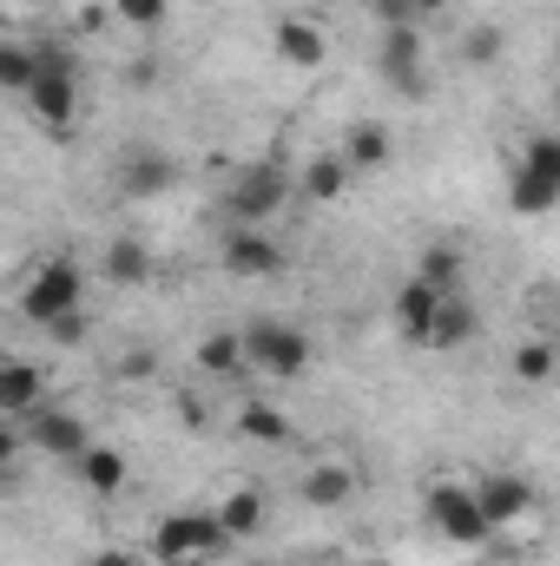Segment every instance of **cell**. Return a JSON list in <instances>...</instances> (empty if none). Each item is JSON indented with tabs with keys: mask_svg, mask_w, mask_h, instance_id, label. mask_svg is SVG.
Segmentation results:
<instances>
[{
	"mask_svg": "<svg viewBox=\"0 0 560 566\" xmlns=\"http://www.w3.org/2000/svg\"><path fill=\"white\" fill-rule=\"evenodd\" d=\"M20 99L33 106V119H40L46 133H73V119H80V73H73V53L33 46V80H27Z\"/></svg>",
	"mask_w": 560,
	"mask_h": 566,
	"instance_id": "cell-1",
	"label": "cell"
},
{
	"mask_svg": "<svg viewBox=\"0 0 560 566\" xmlns=\"http://www.w3.org/2000/svg\"><path fill=\"white\" fill-rule=\"evenodd\" d=\"M152 560L158 566H211L231 554V534L218 527V514H198V507H185V514H165L158 527H152Z\"/></svg>",
	"mask_w": 560,
	"mask_h": 566,
	"instance_id": "cell-2",
	"label": "cell"
},
{
	"mask_svg": "<svg viewBox=\"0 0 560 566\" xmlns=\"http://www.w3.org/2000/svg\"><path fill=\"white\" fill-rule=\"evenodd\" d=\"M508 205H515L521 218H548L560 205V139L554 133H535V139H528L515 178H508Z\"/></svg>",
	"mask_w": 560,
	"mask_h": 566,
	"instance_id": "cell-3",
	"label": "cell"
},
{
	"mask_svg": "<svg viewBox=\"0 0 560 566\" xmlns=\"http://www.w3.org/2000/svg\"><path fill=\"white\" fill-rule=\"evenodd\" d=\"M245 363H251V376L297 382V376L310 369V336H303L297 323H278V316H265V323H251V329H245Z\"/></svg>",
	"mask_w": 560,
	"mask_h": 566,
	"instance_id": "cell-4",
	"label": "cell"
},
{
	"mask_svg": "<svg viewBox=\"0 0 560 566\" xmlns=\"http://www.w3.org/2000/svg\"><path fill=\"white\" fill-rule=\"evenodd\" d=\"M66 310H86V271H80L73 258H46V264L27 277V290H20V316L46 329V323L66 316Z\"/></svg>",
	"mask_w": 560,
	"mask_h": 566,
	"instance_id": "cell-5",
	"label": "cell"
},
{
	"mask_svg": "<svg viewBox=\"0 0 560 566\" xmlns=\"http://www.w3.org/2000/svg\"><path fill=\"white\" fill-rule=\"evenodd\" d=\"M290 171L283 165H245L238 178H231V191H225V211H231V224H271L283 205H290Z\"/></svg>",
	"mask_w": 560,
	"mask_h": 566,
	"instance_id": "cell-6",
	"label": "cell"
},
{
	"mask_svg": "<svg viewBox=\"0 0 560 566\" xmlns=\"http://www.w3.org/2000/svg\"><path fill=\"white\" fill-rule=\"evenodd\" d=\"M428 527H435L448 547H481V541H488V521H481L468 481H435V488H428Z\"/></svg>",
	"mask_w": 560,
	"mask_h": 566,
	"instance_id": "cell-7",
	"label": "cell"
},
{
	"mask_svg": "<svg viewBox=\"0 0 560 566\" xmlns=\"http://www.w3.org/2000/svg\"><path fill=\"white\" fill-rule=\"evenodd\" d=\"M218 264L231 271V277H271V271H283V244L265 231V224H231L225 238H218Z\"/></svg>",
	"mask_w": 560,
	"mask_h": 566,
	"instance_id": "cell-8",
	"label": "cell"
},
{
	"mask_svg": "<svg viewBox=\"0 0 560 566\" xmlns=\"http://www.w3.org/2000/svg\"><path fill=\"white\" fill-rule=\"evenodd\" d=\"M475 507H481L488 534H501V527H515V521L535 514V481L528 474H481L475 481Z\"/></svg>",
	"mask_w": 560,
	"mask_h": 566,
	"instance_id": "cell-9",
	"label": "cell"
},
{
	"mask_svg": "<svg viewBox=\"0 0 560 566\" xmlns=\"http://www.w3.org/2000/svg\"><path fill=\"white\" fill-rule=\"evenodd\" d=\"M376 66H383V80H390L396 93L422 99V93H428V80H422V27H383Z\"/></svg>",
	"mask_w": 560,
	"mask_h": 566,
	"instance_id": "cell-10",
	"label": "cell"
},
{
	"mask_svg": "<svg viewBox=\"0 0 560 566\" xmlns=\"http://www.w3.org/2000/svg\"><path fill=\"white\" fill-rule=\"evenodd\" d=\"M20 434H27L40 454H53V461H73V454L93 441V428L80 422V416H66V409H46V402H40L27 422H20Z\"/></svg>",
	"mask_w": 560,
	"mask_h": 566,
	"instance_id": "cell-11",
	"label": "cell"
},
{
	"mask_svg": "<svg viewBox=\"0 0 560 566\" xmlns=\"http://www.w3.org/2000/svg\"><path fill=\"white\" fill-rule=\"evenodd\" d=\"M271 46H278L283 66H297V73H317L330 60V40H323V27L310 13H283L278 27H271Z\"/></svg>",
	"mask_w": 560,
	"mask_h": 566,
	"instance_id": "cell-12",
	"label": "cell"
},
{
	"mask_svg": "<svg viewBox=\"0 0 560 566\" xmlns=\"http://www.w3.org/2000/svg\"><path fill=\"white\" fill-rule=\"evenodd\" d=\"M172 185H178V158H165V151H126L120 158V198L145 205V198H165Z\"/></svg>",
	"mask_w": 560,
	"mask_h": 566,
	"instance_id": "cell-13",
	"label": "cell"
},
{
	"mask_svg": "<svg viewBox=\"0 0 560 566\" xmlns=\"http://www.w3.org/2000/svg\"><path fill=\"white\" fill-rule=\"evenodd\" d=\"M46 402V369L40 363H0V422H27Z\"/></svg>",
	"mask_w": 560,
	"mask_h": 566,
	"instance_id": "cell-14",
	"label": "cell"
},
{
	"mask_svg": "<svg viewBox=\"0 0 560 566\" xmlns=\"http://www.w3.org/2000/svg\"><path fill=\"white\" fill-rule=\"evenodd\" d=\"M73 468H80V481H86V494H100V501H113V494H126V481H133V468H126V454H120V448H106V441H86V448L73 454Z\"/></svg>",
	"mask_w": 560,
	"mask_h": 566,
	"instance_id": "cell-15",
	"label": "cell"
},
{
	"mask_svg": "<svg viewBox=\"0 0 560 566\" xmlns=\"http://www.w3.org/2000/svg\"><path fill=\"white\" fill-rule=\"evenodd\" d=\"M475 329H481V316H475V303L455 290V296H442V303H435L422 349H462V343H475Z\"/></svg>",
	"mask_w": 560,
	"mask_h": 566,
	"instance_id": "cell-16",
	"label": "cell"
},
{
	"mask_svg": "<svg viewBox=\"0 0 560 566\" xmlns=\"http://www.w3.org/2000/svg\"><path fill=\"white\" fill-rule=\"evenodd\" d=\"M198 369L218 376V382H245V376H251V363H245V329H205Z\"/></svg>",
	"mask_w": 560,
	"mask_h": 566,
	"instance_id": "cell-17",
	"label": "cell"
},
{
	"mask_svg": "<svg viewBox=\"0 0 560 566\" xmlns=\"http://www.w3.org/2000/svg\"><path fill=\"white\" fill-rule=\"evenodd\" d=\"M350 178H356V171H350V165H343L336 151H323V158H310V165H303V171H297L290 185H297V191H303L310 205H336V198L350 191Z\"/></svg>",
	"mask_w": 560,
	"mask_h": 566,
	"instance_id": "cell-18",
	"label": "cell"
},
{
	"mask_svg": "<svg viewBox=\"0 0 560 566\" xmlns=\"http://www.w3.org/2000/svg\"><path fill=\"white\" fill-rule=\"evenodd\" d=\"M297 494H303V507H343V501L356 494V468L323 461V468H310V474L297 481Z\"/></svg>",
	"mask_w": 560,
	"mask_h": 566,
	"instance_id": "cell-19",
	"label": "cell"
},
{
	"mask_svg": "<svg viewBox=\"0 0 560 566\" xmlns=\"http://www.w3.org/2000/svg\"><path fill=\"white\" fill-rule=\"evenodd\" d=\"M416 277L428 283V290H442V296H455V290H462V277H468V244H455V238H435Z\"/></svg>",
	"mask_w": 560,
	"mask_h": 566,
	"instance_id": "cell-20",
	"label": "cell"
},
{
	"mask_svg": "<svg viewBox=\"0 0 560 566\" xmlns=\"http://www.w3.org/2000/svg\"><path fill=\"white\" fill-rule=\"evenodd\" d=\"M390 151H396V139H390V126L383 119H363V126H350V139H343V165L350 171H376V165H390Z\"/></svg>",
	"mask_w": 560,
	"mask_h": 566,
	"instance_id": "cell-21",
	"label": "cell"
},
{
	"mask_svg": "<svg viewBox=\"0 0 560 566\" xmlns=\"http://www.w3.org/2000/svg\"><path fill=\"white\" fill-rule=\"evenodd\" d=\"M435 303H442V290H428L422 277H409L403 290H396V329H403V343H416L428 336V316H435Z\"/></svg>",
	"mask_w": 560,
	"mask_h": 566,
	"instance_id": "cell-22",
	"label": "cell"
},
{
	"mask_svg": "<svg viewBox=\"0 0 560 566\" xmlns=\"http://www.w3.org/2000/svg\"><path fill=\"white\" fill-rule=\"evenodd\" d=\"M218 527L231 534V547L251 541V534L265 527V494H258V488H231V494L218 501Z\"/></svg>",
	"mask_w": 560,
	"mask_h": 566,
	"instance_id": "cell-23",
	"label": "cell"
},
{
	"mask_svg": "<svg viewBox=\"0 0 560 566\" xmlns=\"http://www.w3.org/2000/svg\"><path fill=\"white\" fill-rule=\"evenodd\" d=\"M106 283H120V290L152 283V251H145L139 238H113L106 244Z\"/></svg>",
	"mask_w": 560,
	"mask_h": 566,
	"instance_id": "cell-24",
	"label": "cell"
},
{
	"mask_svg": "<svg viewBox=\"0 0 560 566\" xmlns=\"http://www.w3.org/2000/svg\"><path fill=\"white\" fill-rule=\"evenodd\" d=\"M238 434H245V441H265V448H283V441H297L290 416L265 409V402H245V409H238Z\"/></svg>",
	"mask_w": 560,
	"mask_h": 566,
	"instance_id": "cell-25",
	"label": "cell"
},
{
	"mask_svg": "<svg viewBox=\"0 0 560 566\" xmlns=\"http://www.w3.org/2000/svg\"><path fill=\"white\" fill-rule=\"evenodd\" d=\"M501 53H508V27H495V20H475V27L462 33V60H468L475 73H488Z\"/></svg>",
	"mask_w": 560,
	"mask_h": 566,
	"instance_id": "cell-26",
	"label": "cell"
},
{
	"mask_svg": "<svg viewBox=\"0 0 560 566\" xmlns=\"http://www.w3.org/2000/svg\"><path fill=\"white\" fill-rule=\"evenodd\" d=\"M515 376H521L528 389L554 382V336H535V343H521V349H515Z\"/></svg>",
	"mask_w": 560,
	"mask_h": 566,
	"instance_id": "cell-27",
	"label": "cell"
},
{
	"mask_svg": "<svg viewBox=\"0 0 560 566\" xmlns=\"http://www.w3.org/2000/svg\"><path fill=\"white\" fill-rule=\"evenodd\" d=\"M113 20H126V27H139V33H158V27L172 20V0H113Z\"/></svg>",
	"mask_w": 560,
	"mask_h": 566,
	"instance_id": "cell-28",
	"label": "cell"
},
{
	"mask_svg": "<svg viewBox=\"0 0 560 566\" xmlns=\"http://www.w3.org/2000/svg\"><path fill=\"white\" fill-rule=\"evenodd\" d=\"M27 80H33V46L0 40V93H27Z\"/></svg>",
	"mask_w": 560,
	"mask_h": 566,
	"instance_id": "cell-29",
	"label": "cell"
},
{
	"mask_svg": "<svg viewBox=\"0 0 560 566\" xmlns=\"http://www.w3.org/2000/svg\"><path fill=\"white\" fill-rule=\"evenodd\" d=\"M370 7H376V20H383V27H422L416 0H370Z\"/></svg>",
	"mask_w": 560,
	"mask_h": 566,
	"instance_id": "cell-30",
	"label": "cell"
},
{
	"mask_svg": "<svg viewBox=\"0 0 560 566\" xmlns=\"http://www.w3.org/2000/svg\"><path fill=\"white\" fill-rule=\"evenodd\" d=\"M20 448H27V434H20L13 422H0V481L13 474V461H20Z\"/></svg>",
	"mask_w": 560,
	"mask_h": 566,
	"instance_id": "cell-31",
	"label": "cell"
},
{
	"mask_svg": "<svg viewBox=\"0 0 560 566\" xmlns=\"http://www.w3.org/2000/svg\"><path fill=\"white\" fill-rule=\"evenodd\" d=\"M46 329H53V343H80V336H86V310H66V316H53Z\"/></svg>",
	"mask_w": 560,
	"mask_h": 566,
	"instance_id": "cell-32",
	"label": "cell"
},
{
	"mask_svg": "<svg viewBox=\"0 0 560 566\" xmlns=\"http://www.w3.org/2000/svg\"><path fill=\"white\" fill-rule=\"evenodd\" d=\"M152 369H158V356H152V349H133V356L120 363V376H152Z\"/></svg>",
	"mask_w": 560,
	"mask_h": 566,
	"instance_id": "cell-33",
	"label": "cell"
},
{
	"mask_svg": "<svg viewBox=\"0 0 560 566\" xmlns=\"http://www.w3.org/2000/svg\"><path fill=\"white\" fill-rule=\"evenodd\" d=\"M86 566H139V554H126V547H106V554H93Z\"/></svg>",
	"mask_w": 560,
	"mask_h": 566,
	"instance_id": "cell-34",
	"label": "cell"
},
{
	"mask_svg": "<svg viewBox=\"0 0 560 566\" xmlns=\"http://www.w3.org/2000/svg\"><path fill=\"white\" fill-rule=\"evenodd\" d=\"M178 422L198 428V422H205V402H198V396H178Z\"/></svg>",
	"mask_w": 560,
	"mask_h": 566,
	"instance_id": "cell-35",
	"label": "cell"
},
{
	"mask_svg": "<svg viewBox=\"0 0 560 566\" xmlns=\"http://www.w3.org/2000/svg\"><path fill=\"white\" fill-rule=\"evenodd\" d=\"M448 0H416V20H428V13H442Z\"/></svg>",
	"mask_w": 560,
	"mask_h": 566,
	"instance_id": "cell-36",
	"label": "cell"
},
{
	"mask_svg": "<svg viewBox=\"0 0 560 566\" xmlns=\"http://www.w3.org/2000/svg\"><path fill=\"white\" fill-rule=\"evenodd\" d=\"M13 7H33V13H40V7H53V0H13Z\"/></svg>",
	"mask_w": 560,
	"mask_h": 566,
	"instance_id": "cell-37",
	"label": "cell"
}]
</instances>
